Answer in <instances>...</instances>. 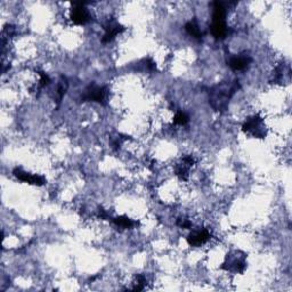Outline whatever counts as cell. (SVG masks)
I'll list each match as a JSON object with an SVG mask.
<instances>
[{"label":"cell","mask_w":292,"mask_h":292,"mask_svg":"<svg viewBox=\"0 0 292 292\" xmlns=\"http://www.w3.org/2000/svg\"><path fill=\"white\" fill-rule=\"evenodd\" d=\"M112 221L114 222V224L118 226V227L125 228V229L134 228L135 226L138 224L137 221L133 220V219H130L129 217H127V216H119V217L112 218Z\"/></svg>","instance_id":"4fadbf2b"},{"label":"cell","mask_w":292,"mask_h":292,"mask_svg":"<svg viewBox=\"0 0 292 292\" xmlns=\"http://www.w3.org/2000/svg\"><path fill=\"white\" fill-rule=\"evenodd\" d=\"M194 163H195V159L193 158L192 155L184 156L182 160V162L178 163L177 166L175 167V174H176V176L180 178L181 181H187L189 168L194 166Z\"/></svg>","instance_id":"9c48e42d"},{"label":"cell","mask_w":292,"mask_h":292,"mask_svg":"<svg viewBox=\"0 0 292 292\" xmlns=\"http://www.w3.org/2000/svg\"><path fill=\"white\" fill-rule=\"evenodd\" d=\"M242 131L249 134L255 138H265L267 135V129L264 119L260 115L256 114L248 118L242 125Z\"/></svg>","instance_id":"3957f363"},{"label":"cell","mask_w":292,"mask_h":292,"mask_svg":"<svg viewBox=\"0 0 292 292\" xmlns=\"http://www.w3.org/2000/svg\"><path fill=\"white\" fill-rule=\"evenodd\" d=\"M176 225L178 226V227L186 228V229H188V228L192 227V222L189 221L188 219H182V218L178 219L177 222H176Z\"/></svg>","instance_id":"ffe728a7"},{"label":"cell","mask_w":292,"mask_h":292,"mask_svg":"<svg viewBox=\"0 0 292 292\" xmlns=\"http://www.w3.org/2000/svg\"><path fill=\"white\" fill-rule=\"evenodd\" d=\"M126 30V28L116 22L115 20H109L107 23L104 24V36H102V42L103 43H110L115 39V36L122 34Z\"/></svg>","instance_id":"52a82bcc"},{"label":"cell","mask_w":292,"mask_h":292,"mask_svg":"<svg viewBox=\"0 0 292 292\" xmlns=\"http://www.w3.org/2000/svg\"><path fill=\"white\" fill-rule=\"evenodd\" d=\"M211 233L208 228H202L191 233L187 237V242L192 247H200L210 240Z\"/></svg>","instance_id":"30bf717a"},{"label":"cell","mask_w":292,"mask_h":292,"mask_svg":"<svg viewBox=\"0 0 292 292\" xmlns=\"http://www.w3.org/2000/svg\"><path fill=\"white\" fill-rule=\"evenodd\" d=\"M185 29H186V31H187V34L189 36H194L195 39H201L203 36V32L201 31L198 22H196L195 20L187 22V23H186V25H185Z\"/></svg>","instance_id":"5bb4252c"},{"label":"cell","mask_w":292,"mask_h":292,"mask_svg":"<svg viewBox=\"0 0 292 292\" xmlns=\"http://www.w3.org/2000/svg\"><path fill=\"white\" fill-rule=\"evenodd\" d=\"M108 91L103 86H98L96 83H90L83 91L81 100L83 102H96L102 105L107 104Z\"/></svg>","instance_id":"5b68a950"},{"label":"cell","mask_w":292,"mask_h":292,"mask_svg":"<svg viewBox=\"0 0 292 292\" xmlns=\"http://www.w3.org/2000/svg\"><path fill=\"white\" fill-rule=\"evenodd\" d=\"M188 121H189V118H188V115L186 114L185 112L178 111L174 116V123H175V125L185 126V125H187Z\"/></svg>","instance_id":"2e32d148"},{"label":"cell","mask_w":292,"mask_h":292,"mask_svg":"<svg viewBox=\"0 0 292 292\" xmlns=\"http://www.w3.org/2000/svg\"><path fill=\"white\" fill-rule=\"evenodd\" d=\"M226 7L221 1L213 2V23H211L210 30L215 39L221 40L225 39L228 35V28L226 25Z\"/></svg>","instance_id":"7a4b0ae2"},{"label":"cell","mask_w":292,"mask_h":292,"mask_svg":"<svg viewBox=\"0 0 292 292\" xmlns=\"http://www.w3.org/2000/svg\"><path fill=\"white\" fill-rule=\"evenodd\" d=\"M251 61H253V58H251L250 55L244 53L231 57V60L228 61V65L233 71H242L248 68V65L251 63Z\"/></svg>","instance_id":"8fae6325"},{"label":"cell","mask_w":292,"mask_h":292,"mask_svg":"<svg viewBox=\"0 0 292 292\" xmlns=\"http://www.w3.org/2000/svg\"><path fill=\"white\" fill-rule=\"evenodd\" d=\"M86 2H72L70 18L76 25H85L91 20V16L86 8Z\"/></svg>","instance_id":"8992f818"},{"label":"cell","mask_w":292,"mask_h":292,"mask_svg":"<svg viewBox=\"0 0 292 292\" xmlns=\"http://www.w3.org/2000/svg\"><path fill=\"white\" fill-rule=\"evenodd\" d=\"M240 82H221L210 88L209 94V103L215 111L225 112L228 108L229 101L237 90L240 89Z\"/></svg>","instance_id":"6da1fadb"},{"label":"cell","mask_w":292,"mask_h":292,"mask_svg":"<svg viewBox=\"0 0 292 292\" xmlns=\"http://www.w3.org/2000/svg\"><path fill=\"white\" fill-rule=\"evenodd\" d=\"M13 174L17 180L27 182V184L35 185V186H43L46 184L45 177L40 176V175H34L30 173H27V171L22 170L21 168H15L13 171Z\"/></svg>","instance_id":"ba28073f"},{"label":"cell","mask_w":292,"mask_h":292,"mask_svg":"<svg viewBox=\"0 0 292 292\" xmlns=\"http://www.w3.org/2000/svg\"><path fill=\"white\" fill-rule=\"evenodd\" d=\"M39 75H40V81H39V88H45L49 85L50 82V78L48 76L47 73H45L43 71H39Z\"/></svg>","instance_id":"d6986e66"},{"label":"cell","mask_w":292,"mask_h":292,"mask_svg":"<svg viewBox=\"0 0 292 292\" xmlns=\"http://www.w3.org/2000/svg\"><path fill=\"white\" fill-rule=\"evenodd\" d=\"M247 268L246 255L240 251H234L233 255H227L226 260L221 266V269H225L227 272H234L242 274L244 269Z\"/></svg>","instance_id":"277c9868"},{"label":"cell","mask_w":292,"mask_h":292,"mask_svg":"<svg viewBox=\"0 0 292 292\" xmlns=\"http://www.w3.org/2000/svg\"><path fill=\"white\" fill-rule=\"evenodd\" d=\"M146 283H147V280L143 275V274H138L136 275V283H135V287L133 288V291H142L146 287Z\"/></svg>","instance_id":"e0dca14e"},{"label":"cell","mask_w":292,"mask_h":292,"mask_svg":"<svg viewBox=\"0 0 292 292\" xmlns=\"http://www.w3.org/2000/svg\"><path fill=\"white\" fill-rule=\"evenodd\" d=\"M274 75H275V78H274L275 82L281 83V85H283V83H289L291 75L290 68L286 67V64H281L280 67L276 68Z\"/></svg>","instance_id":"7c38bea8"},{"label":"cell","mask_w":292,"mask_h":292,"mask_svg":"<svg viewBox=\"0 0 292 292\" xmlns=\"http://www.w3.org/2000/svg\"><path fill=\"white\" fill-rule=\"evenodd\" d=\"M141 63L143 64L144 70H147V71H151V72L156 70V64H155V62L152 60V58H144V60H142Z\"/></svg>","instance_id":"ac0fdd59"},{"label":"cell","mask_w":292,"mask_h":292,"mask_svg":"<svg viewBox=\"0 0 292 292\" xmlns=\"http://www.w3.org/2000/svg\"><path fill=\"white\" fill-rule=\"evenodd\" d=\"M69 88V82H68V79L65 78V76L62 75L61 79H60V82H58L57 85V108L58 105L61 104L62 100H63L65 93H67V90Z\"/></svg>","instance_id":"9a60e30c"},{"label":"cell","mask_w":292,"mask_h":292,"mask_svg":"<svg viewBox=\"0 0 292 292\" xmlns=\"http://www.w3.org/2000/svg\"><path fill=\"white\" fill-rule=\"evenodd\" d=\"M97 217L101 218V219H104V220H108V219H110V215L104 209L100 208V209H98V213H97Z\"/></svg>","instance_id":"44dd1931"}]
</instances>
